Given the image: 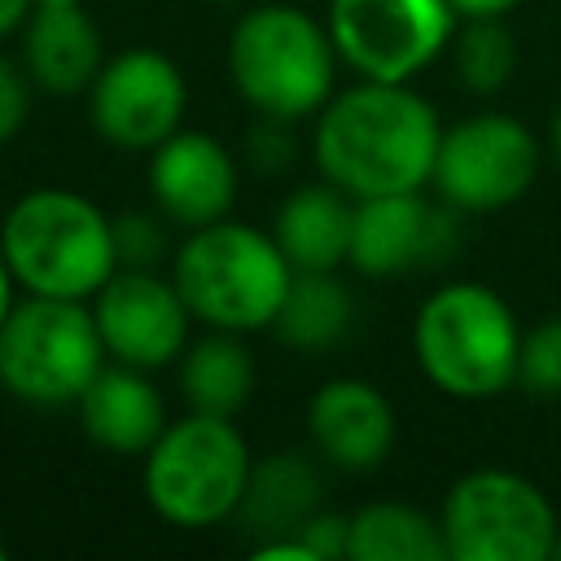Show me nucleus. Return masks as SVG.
I'll return each mask as SVG.
<instances>
[{"instance_id": "10", "label": "nucleus", "mask_w": 561, "mask_h": 561, "mask_svg": "<svg viewBox=\"0 0 561 561\" xmlns=\"http://www.w3.org/2000/svg\"><path fill=\"white\" fill-rule=\"evenodd\" d=\"M456 9L447 0H329L324 26L346 70L359 79L412 83L430 70L451 35Z\"/></svg>"}, {"instance_id": "20", "label": "nucleus", "mask_w": 561, "mask_h": 561, "mask_svg": "<svg viewBox=\"0 0 561 561\" xmlns=\"http://www.w3.org/2000/svg\"><path fill=\"white\" fill-rule=\"evenodd\" d=\"M320 495H324V482H320V469H316L311 456H302V451H272V456L254 460L237 517L245 522V530L254 539L289 535L316 508H324Z\"/></svg>"}, {"instance_id": "17", "label": "nucleus", "mask_w": 561, "mask_h": 561, "mask_svg": "<svg viewBox=\"0 0 561 561\" xmlns=\"http://www.w3.org/2000/svg\"><path fill=\"white\" fill-rule=\"evenodd\" d=\"M105 61L101 31L79 4H35L22 22V66L31 83L48 96L88 92Z\"/></svg>"}, {"instance_id": "24", "label": "nucleus", "mask_w": 561, "mask_h": 561, "mask_svg": "<svg viewBox=\"0 0 561 561\" xmlns=\"http://www.w3.org/2000/svg\"><path fill=\"white\" fill-rule=\"evenodd\" d=\"M517 390L530 399H561V311L522 329Z\"/></svg>"}, {"instance_id": "28", "label": "nucleus", "mask_w": 561, "mask_h": 561, "mask_svg": "<svg viewBox=\"0 0 561 561\" xmlns=\"http://www.w3.org/2000/svg\"><path fill=\"white\" fill-rule=\"evenodd\" d=\"M298 535H302V543L311 548L316 561H333V557L346 561V513L316 508V513L298 526Z\"/></svg>"}, {"instance_id": "2", "label": "nucleus", "mask_w": 561, "mask_h": 561, "mask_svg": "<svg viewBox=\"0 0 561 561\" xmlns=\"http://www.w3.org/2000/svg\"><path fill=\"white\" fill-rule=\"evenodd\" d=\"M517 351V311L482 280H447L430 289L412 316V355L438 394L482 403L513 390Z\"/></svg>"}, {"instance_id": "9", "label": "nucleus", "mask_w": 561, "mask_h": 561, "mask_svg": "<svg viewBox=\"0 0 561 561\" xmlns=\"http://www.w3.org/2000/svg\"><path fill=\"white\" fill-rule=\"evenodd\" d=\"M539 158V136L522 118L482 110L443 127L430 188L460 215H491L535 184Z\"/></svg>"}, {"instance_id": "19", "label": "nucleus", "mask_w": 561, "mask_h": 561, "mask_svg": "<svg viewBox=\"0 0 561 561\" xmlns=\"http://www.w3.org/2000/svg\"><path fill=\"white\" fill-rule=\"evenodd\" d=\"M241 337L245 333L206 329L175 359V381H180V394L193 412L237 416L250 403V394L259 386V364Z\"/></svg>"}, {"instance_id": "31", "label": "nucleus", "mask_w": 561, "mask_h": 561, "mask_svg": "<svg viewBox=\"0 0 561 561\" xmlns=\"http://www.w3.org/2000/svg\"><path fill=\"white\" fill-rule=\"evenodd\" d=\"M13 302H18V280H13V272H9V263L0 254V324H4V316H9Z\"/></svg>"}, {"instance_id": "23", "label": "nucleus", "mask_w": 561, "mask_h": 561, "mask_svg": "<svg viewBox=\"0 0 561 561\" xmlns=\"http://www.w3.org/2000/svg\"><path fill=\"white\" fill-rule=\"evenodd\" d=\"M447 53H451L460 88L473 96L504 92L517 70V44H513L504 18H460Z\"/></svg>"}, {"instance_id": "15", "label": "nucleus", "mask_w": 561, "mask_h": 561, "mask_svg": "<svg viewBox=\"0 0 561 561\" xmlns=\"http://www.w3.org/2000/svg\"><path fill=\"white\" fill-rule=\"evenodd\" d=\"M307 438L337 473H373L394 451L399 421L368 377H329L307 399Z\"/></svg>"}, {"instance_id": "26", "label": "nucleus", "mask_w": 561, "mask_h": 561, "mask_svg": "<svg viewBox=\"0 0 561 561\" xmlns=\"http://www.w3.org/2000/svg\"><path fill=\"white\" fill-rule=\"evenodd\" d=\"M31 96H35V83H31L26 66L0 57V149H4L9 140H18V131L26 127V118H31Z\"/></svg>"}, {"instance_id": "3", "label": "nucleus", "mask_w": 561, "mask_h": 561, "mask_svg": "<svg viewBox=\"0 0 561 561\" xmlns=\"http://www.w3.org/2000/svg\"><path fill=\"white\" fill-rule=\"evenodd\" d=\"M0 254L18 294L88 302L118 272L114 215L79 188H31L0 219Z\"/></svg>"}, {"instance_id": "4", "label": "nucleus", "mask_w": 561, "mask_h": 561, "mask_svg": "<svg viewBox=\"0 0 561 561\" xmlns=\"http://www.w3.org/2000/svg\"><path fill=\"white\" fill-rule=\"evenodd\" d=\"M237 96L267 118H316L337 92V48L320 18L294 4H250L224 48Z\"/></svg>"}, {"instance_id": "14", "label": "nucleus", "mask_w": 561, "mask_h": 561, "mask_svg": "<svg viewBox=\"0 0 561 561\" xmlns=\"http://www.w3.org/2000/svg\"><path fill=\"white\" fill-rule=\"evenodd\" d=\"M237 188L241 167L232 149L202 127H175L162 145L149 149V202L184 232L228 219Z\"/></svg>"}, {"instance_id": "18", "label": "nucleus", "mask_w": 561, "mask_h": 561, "mask_svg": "<svg viewBox=\"0 0 561 561\" xmlns=\"http://www.w3.org/2000/svg\"><path fill=\"white\" fill-rule=\"evenodd\" d=\"M351 224L355 197L320 175L311 184H298L276 206L272 237L294 272H333L351 259Z\"/></svg>"}, {"instance_id": "5", "label": "nucleus", "mask_w": 561, "mask_h": 561, "mask_svg": "<svg viewBox=\"0 0 561 561\" xmlns=\"http://www.w3.org/2000/svg\"><path fill=\"white\" fill-rule=\"evenodd\" d=\"M289 276L294 267L276 245L272 228L263 232L232 215L188 228L184 241L171 250V280L180 285L193 320L206 329H272Z\"/></svg>"}, {"instance_id": "12", "label": "nucleus", "mask_w": 561, "mask_h": 561, "mask_svg": "<svg viewBox=\"0 0 561 561\" xmlns=\"http://www.w3.org/2000/svg\"><path fill=\"white\" fill-rule=\"evenodd\" d=\"M92 320L110 359L131 368H171L193 342V311L158 267H118L92 298Z\"/></svg>"}, {"instance_id": "16", "label": "nucleus", "mask_w": 561, "mask_h": 561, "mask_svg": "<svg viewBox=\"0 0 561 561\" xmlns=\"http://www.w3.org/2000/svg\"><path fill=\"white\" fill-rule=\"evenodd\" d=\"M75 408L88 443L114 456H145L171 421L149 368H131L118 359H105V368L92 377Z\"/></svg>"}, {"instance_id": "34", "label": "nucleus", "mask_w": 561, "mask_h": 561, "mask_svg": "<svg viewBox=\"0 0 561 561\" xmlns=\"http://www.w3.org/2000/svg\"><path fill=\"white\" fill-rule=\"evenodd\" d=\"M202 4H237V0H202Z\"/></svg>"}, {"instance_id": "25", "label": "nucleus", "mask_w": 561, "mask_h": 561, "mask_svg": "<svg viewBox=\"0 0 561 561\" xmlns=\"http://www.w3.org/2000/svg\"><path fill=\"white\" fill-rule=\"evenodd\" d=\"M167 215L153 210H127L114 215V250L118 267H158L167 259Z\"/></svg>"}, {"instance_id": "35", "label": "nucleus", "mask_w": 561, "mask_h": 561, "mask_svg": "<svg viewBox=\"0 0 561 561\" xmlns=\"http://www.w3.org/2000/svg\"><path fill=\"white\" fill-rule=\"evenodd\" d=\"M4 557H9V548H4V543H0V561H4Z\"/></svg>"}, {"instance_id": "13", "label": "nucleus", "mask_w": 561, "mask_h": 561, "mask_svg": "<svg viewBox=\"0 0 561 561\" xmlns=\"http://www.w3.org/2000/svg\"><path fill=\"white\" fill-rule=\"evenodd\" d=\"M456 206H447L430 188L412 193H377L355 197V224H351V259L359 276H399L425 263H438L456 245Z\"/></svg>"}, {"instance_id": "30", "label": "nucleus", "mask_w": 561, "mask_h": 561, "mask_svg": "<svg viewBox=\"0 0 561 561\" xmlns=\"http://www.w3.org/2000/svg\"><path fill=\"white\" fill-rule=\"evenodd\" d=\"M31 9H35V0H0V39L18 35Z\"/></svg>"}, {"instance_id": "11", "label": "nucleus", "mask_w": 561, "mask_h": 561, "mask_svg": "<svg viewBox=\"0 0 561 561\" xmlns=\"http://www.w3.org/2000/svg\"><path fill=\"white\" fill-rule=\"evenodd\" d=\"M88 118L96 136L127 153H149L175 127H184L188 83L162 48H123L101 61L88 83Z\"/></svg>"}, {"instance_id": "21", "label": "nucleus", "mask_w": 561, "mask_h": 561, "mask_svg": "<svg viewBox=\"0 0 561 561\" xmlns=\"http://www.w3.org/2000/svg\"><path fill=\"white\" fill-rule=\"evenodd\" d=\"M346 561H447L443 526L416 504L368 500L346 513Z\"/></svg>"}, {"instance_id": "27", "label": "nucleus", "mask_w": 561, "mask_h": 561, "mask_svg": "<svg viewBox=\"0 0 561 561\" xmlns=\"http://www.w3.org/2000/svg\"><path fill=\"white\" fill-rule=\"evenodd\" d=\"M289 118H267V114H259V123L250 127V136H245V149H250V162L254 167H263V171H285L289 162H294V140H289Z\"/></svg>"}, {"instance_id": "7", "label": "nucleus", "mask_w": 561, "mask_h": 561, "mask_svg": "<svg viewBox=\"0 0 561 561\" xmlns=\"http://www.w3.org/2000/svg\"><path fill=\"white\" fill-rule=\"evenodd\" d=\"M105 359L92 307L79 298L18 294L0 324V386L22 403H79Z\"/></svg>"}, {"instance_id": "1", "label": "nucleus", "mask_w": 561, "mask_h": 561, "mask_svg": "<svg viewBox=\"0 0 561 561\" xmlns=\"http://www.w3.org/2000/svg\"><path fill=\"white\" fill-rule=\"evenodd\" d=\"M443 123L434 105L394 79L337 88L311 127L316 171L351 197L430 188Z\"/></svg>"}, {"instance_id": "29", "label": "nucleus", "mask_w": 561, "mask_h": 561, "mask_svg": "<svg viewBox=\"0 0 561 561\" xmlns=\"http://www.w3.org/2000/svg\"><path fill=\"white\" fill-rule=\"evenodd\" d=\"M456 18H508L522 0H447Z\"/></svg>"}, {"instance_id": "32", "label": "nucleus", "mask_w": 561, "mask_h": 561, "mask_svg": "<svg viewBox=\"0 0 561 561\" xmlns=\"http://www.w3.org/2000/svg\"><path fill=\"white\" fill-rule=\"evenodd\" d=\"M552 158H557V167H561V105H557V114H552Z\"/></svg>"}, {"instance_id": "33", "label": "nucleus", "mask_w": 561, "mask_h": 561, "mask_svg": "<svg viewBox=\"0 0 561 561\" xmlns=\"http://www.w3.org/2000/svg\"><path fill=\"white\" fill-rule=\"evenodd\" d=\"M35 4H79V0H35Z\"/></svg>"}, {"instance_id": "8", "label": "nucleus", "mask_w": 561, "mask_h": 561, "mask_svg": "<svg viewBox=\"0 0 561 561\" xmlns=\"http://www.w3.org/2000/svg\"><path fill=\"white\" fill-rule=\"evenodd\" d=\"M438 526L447 561H548L561 552V522L543 486L500 465L460 473L438 504Z\"/></svg>"}, {"instance_id": "22", "label": "nucleus", "mask_w": 561, "mask_h": 561, "mask_svg": "<svg viewBox=\"0 0 561 561\" xmlns=\"http://www.w3.org/2000/svg\"><path fill=\"white\" fill-rule=\"evenodd\" d=\"M351 320H355V294L333 267V272H294L272 329L285 346L320 355L346 337Z\"/></svg>"}, {"instance_id": "6", "label": "nucleus", "mask_w": 561, "mask_h": 561, "mask_svg": "<svg viewBox=\"0 0 561 561\" xmlns=\"http://www.w3.org/2000/svg\"><path fill=\"white\" fill-rule=\"evenodd\" d=\"M250 469L254 456L237 421L188 408L140 456V491L162 522L206 530L237 517Z\"/></svg>"}]
</instances>
